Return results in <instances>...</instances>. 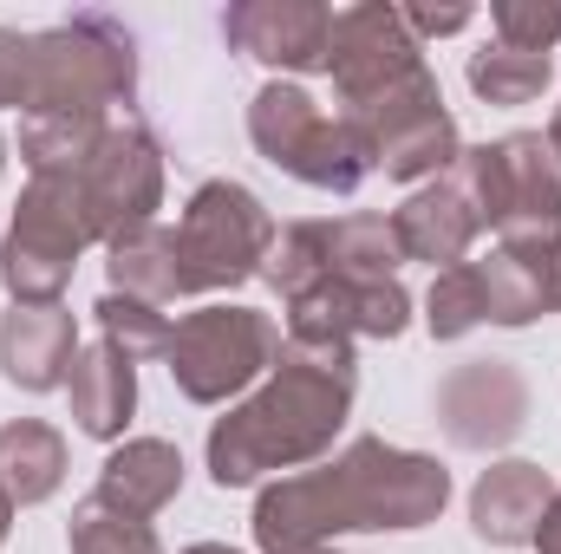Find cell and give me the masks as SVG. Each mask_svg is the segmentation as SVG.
I'll return each instance as SVG.
<instances>
[{
  "label": "cell",
  "instance_id": "1",
  "mask_svg": "<svg viewBox=\"0 0 561 554\" xmlns=\"http://www.w3.org/2000/svg\"><path fill=\"white\" fill-rule=\"evenodd\" d=\"M255 59H294V66H320L327 53H333V20L327 13H313V7H300V13H236V20H222Z\"/></svg>",
  "mask_w": 561,
  "mask_h": 554
},
{
  "label": "cell",
  "instance_id": "3",
  "mask_svg": "<svg viewBox=\"0 0 561 554\" xmlns=\"http://www.w3.org/2000/svg\"><path fill=\"white\" fill-rule=\"evenodd\" d=\"M529 489H536V483L523 476V463H510L496 483H483V496H477V529H483V535H496V542H516V535H523V522H516V516H523Z\"/></svg>",
  "mask_w": 561,
  "mask_h": 554
},
{
  "label": "cell",
  "instance_id": "2",
  "mask_svg": "<svg viewBox=\"0 0 561 554\" xmlns=\"http://www.w3.org/2000/svg\"><path fill=\"white\" fill-rule=\"evenodd\" d=\"M470 79H477V92H490V99H529V92H542V79H549V53L496 46L490 59L470 66Z\"/></svg>",
  "mask_w": 561,
  "mask_h": 554
}]
</instances>
